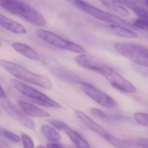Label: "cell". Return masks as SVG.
<instances>
[{"label":"cell","instance_id":"1","mask_svg":"<svg viewBox=\"0 0 148 148\" xmlns=\"http://www.w3.org/2000/svg\"><path fill=\"white\" fill-rule=\"evenodd\" d=\"M0 66L18 79L44 89L52 88L51 82L47 77L33 72L18 64L5 60L0 59Z\"/></svg>","mask_w":148,"mask_h":148},{"label":"cell","instance_id":"2","mask_svg":"<svg viewBox=\"0 0 148 148\" xmlns=\"http://www.w3.org/2000/svg\"><path fill=\"white\" fill-rule=\"evenodd\" d=\"M0 7L10 13L19 16L35 25H45V19L36 9L28 4L19 1L0 0Z\"/></svg>","mask_w":148,"mask_h":148},{"label":"cell","instance_id":"3","mask_svg":"<svg viewBox=\"0 0 148 148\" xmlns=\"http://www.w3.org/2000/svg\"><path fill=\"white\" fill-rule=\"evenodd\" d=\"M114 47L128 60L140 65L148 66V51L144 46L132 42H118L114 44Z\"/></svg>","mask_w":148,"mask_h":148},{"label":"cell","instance_id":"4","mask_svg":"<svg viewBox=\"0 0 148 148\" xmlns=\"http://www.w3.org/2000/svg\"><path fill=\"white\" fill-rule=\"evenodd\" d=\"M69 2L85 12L99 20L112 23V25L132 27L129 22H126L119 17L99 9L85 1H74Z\"/></svg>","mask_w":148,"mask_h":148},{"label":"cell","instance_id":"5","mask_svg":"<svg viewBox=\"0 0 148 148\" xmlns=\"http://www.w3.org/2000/svg\"><path fill=\"white\" fill-rule=\"evenodd\" d=\"M11 83L15 89L26 97L31 99L34 103L47 107L57 108L62 107L59 103L26 84L14 79H11Z\"/></svg>","mask_w":148,"mask_h":148},{"label":"cell","instance_id":"6","mask_svg":"<svg viewBox=\"0 0 148 148\" xmlns=\"http://www.w3.org/2000/svg\"><path fill=\"white\" fill-rule=\"evenodd\" d=\"M36 33L42 40L60 49L81 54L86 52V51L82 47L51 32L44 29H38L36 31Z\"/></svg>","mask_w":148,"mask_h":148},{"label":"cell","instance_id":"7","mask_svg":"<svg viewBox=\"0 0 148 148\" xmlns=\"http://www.w3.org/2000/svg\"><path fill=\"white\" fill-rule=\"evenodd\" d=\"M105 77L112 86L117 90L128 93L136 91L135 86L115 70L105 64L97 72Z\"/></svg>","mask_w":148,"mask_h":148},{"label":"cell","instance_id":"8","mask_svg":"<svg viewBox=\"0 0 148 148\" xmlns=\"http://www.w3.org/2000/svg\"><path fill=\"white\" fill-rule=\"evenodd\" d=\"M83 91L91 98L106 108H113L116 103L106 93L86 83L81 84Z\"/></svg>","mask_w":148,"mask_h":148},{"label":"cell","instance_id":"9","mask_svg":"<svg viewBox=\"0 0 148 148\" xmlns=\"http://www.w3.org/2000/svg\"><path fill=\"white\" fill-rule=\"evenodd\" d=\"M0 99V104L7 112L15 120L30 130H34L35 124L29 117L25 115L19 109L8 100Z\"/></svg>","mask_w":148,"mask_h":148},{"label":"cell","instance_id":"10","mask_svg":"<svg viewBox=\"0 0 148 148\" xmlns=\"http://www.w3.org/2000/svg\"><path fill=\"white\" fill-rule=\"evenodd\" d=\"M75 62L81 67L97 73L105 64L93 56L83 53L75 57Z\"/></svg>","mask_w":148,"mask_h":148},{"label":"cell","instance_id":"11","mask_svg":"<svg viewBox=\"0 0 148 148\" xmlns=\"http://www.w3.org/2000/svg\"><path fill=\"white\" fill-rule=\"evenodd\" d=\"M0 26L16 34H25L27 32L26 29L20 23L1 14H0Z\"/></svg>","mask_w":148,"mask_h":148},{"label":"cell","instance_id":"12","mask_svg":"<svg viewBox=\"0 0 148 148\" xmlns=\"http://www.w3.org/2000/svg\"><path fill=\"white\" fill-rule=\"evenodd\" d=\"M51 72L56 77L66 81L82 84L86 83L83 81L78 75L68 69L63 67H55L51 69Z\"/></svg>","mask_w":148,"mask_h":148},{"label":"cell","instance_id":"13","mask_svg":"<svg viewBox=\"0 0 148 148\" xmlns=\"http://www.w3.org/2000/svg\"><path fill=\"white\" fill-rule=\"evenodd\" d=\"M119 2L131 9L140 18L148 21V10L141 1H120Z\"/></svg>","mask_w":148,"mask_h":148},{"label":"cell","instance_id":"14","mask_svg":"<svg viewBox=\"0 0 148 148\" xmlns=\"http://www.w3.org/2000/svg\"><path fill=\"white\" fill-rule=\"evenodd\" d=\"M75 112L77 117L92 130L97 132L104 138L108 134L105 130L92 120L84 112L78 110H75Z\"/></svg>","mask_w":148,"mask_h":148},{"label":"cell","instance_id":"15","mask_svg":"<svg viewBox=\"0 0 148 148\" xmlns=\"http://www.w3.org/2000/svg\"><path fill=\"white\" fill-rule=\"evenodd\" d=\"M18 103L24 111L29 116L42 118L50 116V115L48 112L40 109L31 103L23 100H20Z\"/></svg>","mask_w":148,"mask_h":148},{"label":"cell","instance_id":"16","mask_svg":"<svg viewBox=\"0 0 148 148\" xmlns=\"http://www.w3.org/2000/svg\"><path fill=\"white\" fill-rule=\"evenodd\" d=\"M12 47L16 51L30 59L34 60L40 59L38 53L27 45L16 42L13 44Z\"/></svg>","mask_w":148,"mask_h":148},{"label":"cell","instance_id":"17","mask_svg":"<svg viewBox=\"0 0 148 148\" xmlns=\"http://www.w3.org/2000/svg\"><path fill=\"white\" fill-rule=\"evenodd\" d=\"M101 2L106 8L118 15L126 17L130 16V13L129 11L119 1H102Z\"/></svg>","mask_w":148,"mask_h":148},{"label":"cell","instance_id":"18","mask_svg":"<svg viewBox=\"0 0 148 148\" xmlns=\"http://www.w3.org/2000/svg\"><path fill=\"white\" fill-rule=\"evenodd\" d=\"M107 27L111 32L117 36L130 38L138 37L137 34L135 32L122 26L112 24L107 26Z\"/></svg>","mask_w":148,"mask_h":148},{"label":"cell","instance_id":"19","mask_svg":"<svg viewBox=\"0 0 148 148\" xmlns=\"http://www.w3.org/2000/svg\"><path fill=\"white\" fill-rule=\"evenodd\" d=\"M64 131L70 137V138L74 143L76 146L78 148H91L89 144L84 138L82 137L81 135L75 131L71 130L68 126Z\"/></svg>","mask_w":148,"mask_h":148},{"label":"cell","instance_id":"20","mask_svg":"<svg viewBox=\"0 0 148 148\" xmlns=\"http://www.w3.org/2000/svg\"><path fill=\"white\" fill-rule=\"evenodd\" d=\"M41 132L48 140L52 142H57L60 139V136L53 128L47 125L41 126Z\"/></svg>","mask_w":148,"mask_h":148},{"label":"cell","instance_id":"21","mask_svg":"<svg viewBox=\"0 0 148 148\" xmlns=\"http://www.w3.org/2000/svg\"><path fill=\"white\" fill-rule=\"evenodd\" d=\"M104 138H105L110 143L118 148H125L129 145L126 142L119 140L118 138L113 136L109 133Z\"/></svg>","mask_w":148,"mask_h":148},{"label":"cell","instance_id":"22","mask_svg":"<svg viewBox=\"0 0 148 148\" xmlns=\"http://www.w3.org/2000/svg\"><path fill=\"white\" fill-rule=\"evenodd\" d=\"M134 118L136 121L141 125L148 126V114L143 112H137L134 114Z\"/></svg>","mask_w":148,"mask_h":148},{"label":"cell","instance_id":"23","mask_svg":"<svg viewBox=\"0 0 148 148\" xmlns=\"http://www.w3.org/2000/svg\"><path fill=\"white\" fill-rule=\"evenodd\" d=\"M133 25L136 27H137L141 30L145 31H148V21L139 18L137 19L134 21L133 22Z\"/></svg>","mask_w":148,"mask_h":148},{"label":"cell","instance_id":"24","mask_svg":"<svg viewBox=\"0 0 148 148\" xmlns=\"http://www.w3.org/2000/svg\"><path fill=\"white\" fill-rule=\"evenodd\" d=\"M21 138L24 148H34L33 141L29 136L25 133H22Z\"/></svg>","mask_w":148,"mask_h":148},{"label":"cell","instance_id":"25","mask_svg":"<svg viewBox=\"0 0 148 148\" xmlns=\"http://www.w3.org/2000/svg\"><path fill=\"white\" fill-rule=\"evenodd\" d=\"M2 132L3 135L6 138H8L11 141L14 142H16V143H18V142H20V138L13 132H12L10 131L5 130H2Z\"/></svg>","mask_w":148,"mask_h":148},{"label":"cell","instance_id":"26","mask_svg":"<svg viewBox=\"0 0 148 148\" xmlns=\"http://www.w3.org/2000/svg\"><path fill=\"white\" fill-rule=\"evenodd\" d=\"M90 112L91 114L98 118L103 119H108V116L106 115V114L99 109H96V108H91L90 110Z\"/></svg>","mask_w":148,"mask_h":148},{"label":"cell","instance_id":"27","mask_svg":"<svg viewBox=\"0 0 148 148\" xmlns=\"http://www.w3.org/2000/svg\"><path fill=\"white\" fill-rule=\"evenodd\" d=\"M49 122L53 126H54L55 128L59 130L64 131L68 127V126L64 123H62V122L58 121L57 120L52 119V120H50Z\"/></svg>","mask_w":148,"mask_h":148},{"label":"cell","instance_id":"28","mask_svg":"<svg viewBox=\"0 0 148 148\" xmlns=\"http://www.w3.org/2000/svg\"><path fill=\"white\" fill-rule=\"evenodd\" d=\"M137 144L143 148H148V140L145 138H140L137 140Z\"/></svg>","mask_w":148,"mask_h":148},{"label":"cell","instance_id":"29","mask_svg":"<svg viewBox=\"0 0 148 148\" xmlns=\"http://www.w3.org/2000/svg\"><path fill=\"white\" fill-rule=\"evenodd\" d=\"M47 148H64V146L61 144L55 142L47 144Z\"/></svg>","mask_w":148,"mask_h":148},{"label":"cell","instance_id":"30","mask_svg":"<svg viewBox=\"0 0 148 148\" xmlns=\"http://www.w3.org/2000/svg\"><path fill=\"white\" fill-rule=\"evenodd\" d=\"M6 97L5 93L3 90V88L0 85V99L5 98Z\"/></svg>","mask_w":148,"mask_h":148},{"label":"cell","instance_id":"31","mask_svg":"<svg viewBox=\"0 0 148 148\" xmlns=\"http://www.w3.org/2000/svg\"><path fill=\"white\" fill-rule=\"evenodd\" d=\"M68 148H78V147H77V146H74V145H70L69 146H68Z\"/></svg>","mask_w":148,"mask_h":148},{"label":"cell","instance_id":"32","mask_svg":"<svg viewBox=\"0 0 148 148\" xmlns=\"http://www.w3.org/2000/svg\"><path fill=\"white\" fill-rule=\"evenodd\" d=\"M36 148H45L44 146L42 145H39Z\"/></svg>","mask_w":148,"mask_h":148},{"label":"cell","instance_id":"33","mask_svg":"<svg viewBox=\"0 0 148 148\" xmlns=\"http://www.w3.org/2000/svg\"><path fill=\"white\" fill-rule=\"evenodd\" d=\"M1 46V41H0V46Z\"/></svg>","mask_w":148,"mask_h":148}]
</instances>
